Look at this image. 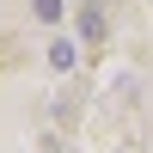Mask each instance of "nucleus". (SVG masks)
Instances as JSON below:
<instances>
[{
  "instance_id": "nucleus-3",
  "label": "nucleus",
  "mask_w": 153,
  "mask_h": 153,
  "mask_svg": "<svg viewBox=\"0 0 153 153\" xmlns=\"http://www.w3.org/2000/svg\"><path fill=\"white\" fill-rule=\"evenodd\" d=\"M37 19H43V25H55V19H61V0H37Z\"/></svg>"
},
{
  "instance_id": "nucleus-2",
  "label": "nucleus",
  "mask_w": 153,
  "mask_h": 153,
  "mask_svg": "<svg viewBox=\"0 0 153 153\" xmlns=\"http://www.w3.org/2000/svg\"><path fill=\"white\" fill-rule=\"evenodd\" d=\"M74 61H80V55H74V43H68V37H55V43H49V68H61V74H68Z\"/></svg>"
},
{
  "instance_id": "nucleus-1",
  "label": "nucleus",
  "mask_w": 153,
  "mask_h": 153,
  "mask_svg": "<svg viewBox=\"0 0 153 153\" xmlns=\"http://www.w3.org/2000/svg\"><path fill=\"white\" fill-rule=\"evenodd\" d=\"M80 37H86V43L104 37V6H98V0H86V6H80Z\"/></svg>"
}]
</instances>
